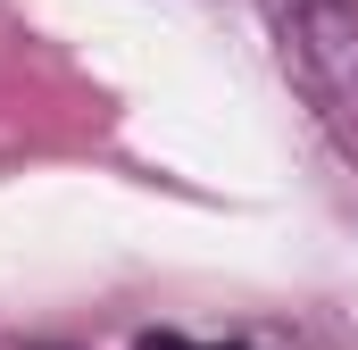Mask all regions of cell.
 Returning a JSON list of instances; mask_svg holds the SVG:
<instances>
[{"mask_svg": "<svg viewBox=\"0 0 358 350\" xmlns=\"http://www.w3.org/2000/svg\"><path fill=\"white\" fill-rule=\"evenodd\" d=\"M134 350H208V342H183V334H150V342H134Z\"/></svg>", "mask_w": 358, "mask_h": 350, "instance_id": "1", "label": "cell"}]
</instances>
